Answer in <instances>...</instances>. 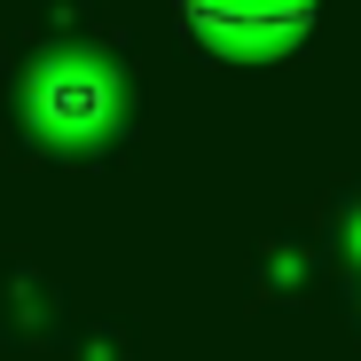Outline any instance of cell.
<instances>
[{"instance_id":"obj_1","label":"cell","mask_w":361,"mask_h":361,"mask_svg":"<svg viewBox=\"0 0 361 361\" xmlns=\"http://www.w3.org/2000/svg\"><path fill=\"white\" fill-rule=\"evenodd\" d=\"M189 8L212 32H290L307 16V0H189Z\"/></svg>"}]
</instances>
